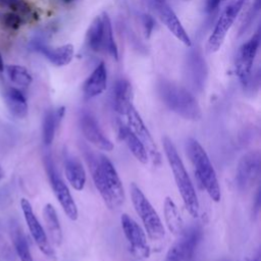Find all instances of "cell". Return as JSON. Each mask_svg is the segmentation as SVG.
I'll return each mask as SVG.
<instances>
[{"label": "cell", "instance_id": "29", "mask_svg": "<svg viewBox=\"0 0 261 261\" xmlns=\"http://www.w3.org/2000/svg\"><path fill=\"white\" fill-rule=\"evenodd\" d=\"M6 72L7 75L9 77V80L20 87H28L31 85L33 79L31 73L29 72V70L21 65H16V64H12V65H8L6 67Z\"/></svg>", "mask_w": 261, "mask_h": 261}, {"label": "cell", "instance_id": "31", "mask_svg": "<svg viewBox=\"0 0 261 261\" xmlns=\"http://www.w3.org/2000/svg\"><path fill=\"white\" fill-rule=\"evenodd\" d=\"M0 2L10 8L12 12L18 14L22 19L33 16L32 9L23 0H0Z\"/></svg>", "mask_w": 261, "mask_h": 261}, {"label": "cell", "instance_id": "23", "mask_svg": "<svg viewBox=\"0 0 261 261\" xmlns=\"http://www.w3.org/2000/svg\"><path fill=\"white\" fill-rule=\"evenodd\" d=\"M43 218H44L51 242L57 247L60 246L62 243V230H61V226L59 223L56 210L52 204L47 203L44 206Z\"/></svg>", "mask_w": 261, "mask_h": 261}, {"label": "cell", "instance_id": "26", "mask_svg": "<svg viewBox=\"0 0 261 261\" xmlns=\"http://www.w3.org/2000/svg\"><path fill=\"white\" fill-rule=\"evenodd\" d=\"M65 114V107L61 106L56 110H49L43 120V140L45 145H50L55 137V130Z\"/></svg>", "mask_w": 261, "mask_h": 261}, {"label": "cell", "instance_id": "28", "mask_svg": "<svg viewBox=\"0 0 261 261\" xmlns=\"http://www.w3.org/2000/svg\"><path fill=\"white\" fill-rule=\"evenodd\" d=\"M103 17V45L102 49L107 51V53L114 59H118V49L116 46V43L113 38V33H112V25H111V20L108 16L107 13L102 14Z\"/></svg>", "mask_w": 261, "mask_h": 261}, {"label": "cell", "instance_id": "7", "mask_svg": "<svg viewBox=\"0 0 261 261\" xmlns=\"http://www.w3.org/2000/svg\"><path fill=\"white\" fill-rule=\"evenodd\" d=\"M120 224L123 234L128 243L130 254L137 259L149 258L151 250L142 227L125 213L120 217Z\"/></svg>", "mask_w": 261, "mask_h": 261}, {"label": "cell", "instance_id": "15", "mask_svg": "<svg viewBox=\"0 0 261 261\" xmlns=\"http://www.w3.org/2000/svg\"><path fill=\"white\" fill-rule=\"evenodd\" d=\"M154 3L159 17L161 18L165 27L169 30V32L186 46H191L192 42L189 35L187 34L176 14L170 8L166 0H154Z\"/></svg>", "mask_w": 261, "mask_h": 261}, {"label": "cell", "instance_id": "4", "mask_svg": "<svg viewBox=\"0 0 261 261\" xmlns=\"http://www.w3.org/2000/svg\"><path fill=\"white\" fill-rule=\"evenodd\" d=\"M259 46L260 32L257 31L247 42L241 45L234 60L236 73L242 84V87L251 95H254L259 88V73L256 72L252 74L253 63Z\"/></svg>", "mask_w": 261, "mask_h": 261}, {"label": "cell", "instance_id": "18", "mask_svg": "<svg viewBox=\"0 0 261 261\" xmlns=\"http://www.w3.org/2000/svg\"><path fill=\"white\" fill-rule=\"evenodd\" d=\"M117 134L121 141L125 143L128 150L132 152V154L135 156V158L143 163L146 164L148 162L149 155L147 153L146 148L142 144V142L139 140V138L133 133V130L122 123L121 121L117 122Z\"/></svg>", "mask_w": 261, "mask_h": 261}, {"label": "cell", "instance_id": "5", "mask_svg": "<svg viewBox=\"0 0 261 261\" xmlns=\"http://www.w3.org/2000/svg\"><path fill=\"white\" fill-rule=\"evenodd\" d=\"M129 192L135 210L141 218L149 238L152 241L162 240L165 236V229L157 212L155 211L149 200L146 198V196L136 182L130 184Z\"/></svg>", "mask_w": 261, "mask_h": 261}, {"label": "cell", "instance_id": "38", "mask_svg": "<svg viewBox=\"0 0 261 261\" xmlns=\"http://www.w3.org/2000/svg\"><path fill=\"white\" fill-rule=\"evenodd\" d=\"M72 1H74V0H64V2H66V3H70Z\"/></svg>", "mask_w": 261, "mask_h": 261}, {"label": "cell", "instance_id": "35", "mask_svg": "<svg viewBox=\"0 0 261 261\" xmlns=\"http://www.w3.org/2000/svg\"><path fill=\"white\" fill-rule=\"evenodd\" d=\"M3 70H4V62L2 59V55L0 53V72H3Z\"/></svg>", "mask_w": 261, "mask_h": 261}, {"label": "cell", "instance_id": "37", "mask_svg": "<svg viewBox=\"0 0 261 261\" xmlns=\"http://www.w3.org/2000/svg\"><path fill=\"white\" fill-rule=\"evenodd\" d=\"M1 177H3V171H2V169H1V167H0V178Z\"/></svg>", "mask_w": 261, "mask_h": 261}, {"label": "cell", "instance_id": "16", "mask_svg": "<svg viewBox=\"0 0 261 261\" xmlns=\"http://www.w3.org/2000/svg\"><path fill=\"white\" fill-rule=\"evenodd\" d=\"M98 158H99V162H100L109 193L113 199L115 206L119 207L121 204H123L125 199L122 182L112 162L105 155H102V154L99 155Z\"/></svg>", "mask_w": 261, "mask_h": 261}, {"label": "cell", "instance_id": "6", "mask_svg": "<svg viewBox=\"0 0 261 261\" xmlns=\"http://www.w3.org/2000/svg\"><path fill=\"white\" fill-rule=\"evenodd\" d=\"M247 0H232L221 12L215 28L207 41V51L210 53L216 52L221 47L227 32L234 22L243 5Z\"/></svg>", "mask_w": 261, "mask_h": 261}, {"label": "cell", "instance_id": "22", "mask_svg": "<svg viewBox=\"0 0 261 261\" xmlns=\"http://www.w3.org/2000/svg\"><path fill=\"white\" fill-rule=\"evenodd\" d=\"M38 50L42 52L46 58L56 66L67 65L73 57V46L65 44L56 48H50L44 45H38Z\"/></svg>", "mask_w": 261, "mask_h": 261}, {"label": "cell", "instance_id": "13", "mask_svg": "<svg viewBox=\"0 0 261 261\" xmlns=\"http://www.w3.org/2000/svg\"><path fill=\"white\" fill-rule=\"evenodd\" d=\"M80 125L83 136L89 143L102 151L110 152L113 150L112 142L105 136L96 118L91 113L85 111L81 114Z\"/></svg>", "mask_w": 261, "mask_h": 261}, {"label": "cell", "instance_id": "17", "mask_svg": "<svg viewBox=\"0 0 261 261\" xmlns=\"http://www.w3.org/2000/svg\"><path fill=\"white\" fill-rule=\"evenodd\" d=\"M85 156H86V160L88 162L91 174H92V178L94 181V185L96 187V189L98 190L100 196L102 197L105 205L109 208V209H115L116 206L113 202V199L109 193V190L107 188L105 178H104V174L99 162V158L97 155H95L94 153L91 152V150H86L85 152Z\"/></svg>", "mask_w": 261, "mask_h": 261}, {"label": "cell", "instance_id": "27", "mask_svg": "<svg viewBox=\"0 0 261 261\" xmlns=\"http://www.w3.org/2000/svg\"><path fill=\"white\" fill-rule=\"evenodd\" d=\"M103 17L99 15L91 22L86 34V46L93 52L102 50L103 45Z\"/></svg>", "mask_w": 261, "mask_h": 261}, {"label": "cell", "instance_id": "14", "mask_svg": "<svg viewBox=\"0 0 261 261\" xmlns=\"http://www.w3.org/2000/svg\"><path fill=\"white\" fill-rule=\"evenodd\" d=\"M47 168H48V174H49V178L51 181V186H52L54 195L57 198L60 206L62 207L64 213L66 214V216L69 219L76 220L77 216H79L77 207H76V204H75L67 186L56 173L51 162H49L47 164Z\"/></svg>", "mask_w": 261, "mask_h": 261}, {"label": "cell", "instance_id": "30", "mask_svg": "<svg viewBox=\"0 0 261 261\" xmlns=\"http://www.w3.org/2000/svg\"><path fill=\"white\" fill-rule=\"evenodd\" d=\"M13 244L15 251L17 253V256L19 257L20 261H34L28 241L25 239V236L22 233L21 230L17 229L13 232Z\"/></svg>", "mask_w": 261, "mask_h": 261}, {"label": "cell", "instance_id": "12", "mask_svg": "<svg viewBox=\"0 0 261 261\" xmlns=\"http://www.w3.org/2000/svg\"><path fill=\"white\" fill-rule=\"evenodd\" d=\"M187 77L196 91H202L207 80L208 69L206 61L199 48L191 49L186 57Z\"/></svg>", "mask_w": 261, "mask_h": 261}, {"label": "cell", "instance_id": "8", "mask_svg": "<svg viewBox=\"0 0 261 261\" xmlns=\"http://www.w3.org/2000/svg\"><path fill=\"white\" fill-rule=\"evenodd\" d=\"M20 207H21V210H22V214H23L25 223H27L28 228L30 230V233H31L32 238L34 239L36 245L38 246L39 250L47 258H49L51 260H56L55 251L52 248L43 226L41 225L37 216L35 215L34 210L32 208V205L29 202V200L22 198L20 200Z\"/></svg>", "mask_w": 261, "mask_h": 261}, {"label": "cell", "instance_id": "34", "mask_svg": "<svg viewBox=\"0 0 261 261\" xmlns=\"http://www.w3.org/2000/svg\"><path fill=\"white\" fill-rule=\"evenodd\" d=\"M224 0H205V10L211 12L216 9Z\"/></svg>", "mask_w": 261, "mask_h": 261}, {"label": "cell", "instance_id": "33", "mask_svg": "<svg viewBox=\"0 0 261 261\" xmlns=\"http://www.w3.org/2000/svg\"><path fill=\"white\" fill-rule=\"evenodd\" d=\"M142 23L145 31V35L147 38H149L155 28V20L154 18L149 14H143L142 15Z\"/></svg>", "mask_w": 261, "mask_h": 261}, {"label": "cell", "instance_id": "36", "mask_svg": "<svg viewBox=\"0 0 261 261\" xmlns=\"http://www.w3.org/2000/svg\"><path fill=\"white\" fill-rule=\"evenodd\" d=\"M249 261H260V256L257 255L255 258H253V259H251V260H249Z\"/></svg>", "mask_w": 261, "mask_h": 261}, {"label": "cell", "instance_id": "25", "mask_svg": "<svg viewBox=\"0 0 261 261\" xmlns=\"http://www.w3.org/2000/svg\"><path fill=\"white\" fill-rule=\"evenodd\" d=\"M5 102L9 112L16 118L22 119L28 114V103L24 95L16 88H10L5 93Z\"/></svg>", "mask_w": 261, "mask_h": 261}, {"label": "cell", "instance_id": "32", "mask_svg": "<svg viewBox=\"0 0 261 261\" xmlns=\"http://www.w3.org/2000/svg\"><path fill=\"white\" fill-rule=\"evenodd\" d=\"M23 19L14 12H9L3 15V23L10 29H17Z\"/></svg>", "mask_w": 261, "mask_h": 261}, {"label": "cell", "instance_id": "11", "mask_svg": "<svg viewBox=\"0 0 261 261\" xmlns=\"http://www.w3.org/2000/svg\"><path fill=\"white\" fill-rule=\"evenodd\" d=\"M124 115L126 116V119H127V126L133 130V133L142 142V144L144 145V147L147 150L148 155L151 156V158L153 159V161L155 163H159L161 161L160 153L155 145V142H154L148 127L144 123L141 115L136 110L134 105L127 109V111L125 112Z\"/></svg>", "mask_w": 261, "mask_h": 261}, {"label": "cell", "instance_id": "21", "mask_svg": "<svg viewBox=\"0 0 261 261\" xmlns=\"http://www.w3.org/2000/svg\"><path fill=\"white\" fill-rule=\"evenodd\" d=\"M64 171L70 186L76 191H82L87 180L82 162L75 156L67 155L64 159Z\"/></svg>", "mask_w": 261, "mask_h": 261}, {"label": "cell", "instance_id": "9", "mask_svg": "<svg viewBox=\"0 0 261 261\" xmlns=\"http://www.w3.org/2000/svg\"><path fill=\"white\" fill-rule=\"evenodd\" d=\"M260 161L259 151H250L239 160L236 170V184L241 192L251 189L259 177Z\"/></svg>", "mask_w": 261, "mask_h": 261}, {"label": "cell", "instance_id": "19", "mask_svg": "<svg viewBox=\"0 0 261 261\" xmlns=\"http://www.w3.org/2000/svg\"><path fill=\"white\" fill-rule=\"evenodd\" d=\"M107 85V70L105 64L101 62L85 81L83 92L86 98L91 99L102 94Z\"/></svg>", "mask_w": 261, "mask_h": 261}, {"label": "cell", "instance_id": "20", "mask_svg": "<svg viewBox=\"0 0 261 261\" xmlns=\"http://www.w3.org/2000/svg\"><path fill=\"white\" fill-rule=\"evenodd\" d=\"M112 96L115 111L124 115L127 109L133 106V89L129 82L123 79L116 81L113 86Z\"/></svg>", "mask_w": 261, "mask_h": 261}, {"label": "cell", "instance_id": "24", "mask_svg": "<svg viewBox=\"0 0 261 261\" xmlns=\"http://www.w3.org/2000/svg\"><path fill=\"white\" fill-rule=\"evenodd\" d=\"M164 219L169 231L175 236H180L185 231L184 220L180 213L170 197H166L164 200Z\"/></svg>", "mask_w": 261, "mask_h": 261}, {"label": "cell", "instance_id": "3", "mask_svg": "<svg viewBox=\"0 0 261 261\" xmlns=\"http://www.w3.org/2000/svg\"><path fill=\"white\" fill-rule=\"evenodd\" d=\"M187 149L200 184L210 198L214 202H218L221 197L220 188L215 170L206 151L195 139H189Z\"/></svg>", "mask_w": 261, "mask_h": 261}, {"label": "cell", "instance_id": "2", "mask_svg": "<svg viewBox=\"0 0 261 261\" xmlns=\"http://www.w3.org/2000/svg\"><path fill=\"white\" fill-rule=\"evenodd\" d=\"M157 91L163 103L185 119L199 120L202 117L197 99L184 87L161 80L157 84Z\"/></svg>", "mask_w": 261, "mask_h": 261}, {"label": "cell", "instance_id": "10", "mask_svg": "<svg viewBox=\"0 0 261 261\" xmlns=\"http://www.w3.org/2000/svg\"><path fill=\"white\" fill-rule=\"evenodd\" d=\"M201 239V230L197 227L185 230L177 241L168 249L164 261H191Z\"/></svg>", "mask_w": 261, "mask_h": 261}, {"label": "cell", "instance_id": "1", "mask_svg": "<svg viewBox=\"0 0 261 261\" xmlns=\"http://www.w3.org/2000/svg\"><path fill=\"white\" fill-rule=\"evenodd\" d=\"M164 153L172 171L177 190L181 196L185 207L193 217L199 215V201L193 182L186 170V167L177 153V150L168 137L162 138Z\"/></svg>", "mask_w": 261, "mask_h": 261}]
</instances>
